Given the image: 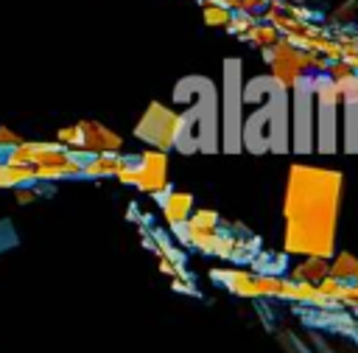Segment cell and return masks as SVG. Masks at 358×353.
I'll list each match as a JSON object with an SVG mask.
<instances>
[{"mask_svg": "<svg viewBox=\"0 0 358 353\" xmlns=\"http://www.w3.org/2000/svg\"><path fill=\"white\" fill-rule=\"evenodd\" d=\"M341 174L310 165H294L285 193V252L296 255H333L336 207Z\"/></svg>", "mask_w": 358, "mask_h": 353, "instance_id": "cell-1", "label": "cell"}, {"mask_svg": "<svg viewBox=\"0 0 358 353\" xmlns=\"http://www.w3.org/2000/svg\"><path fill=\"white\" fill-rule=\"evenodd\" d=\"M115 176L126 185H134L140 191H148V193L159 196V193L168 191V157L159 148L157 151H143L137 165H129L123 160V165L117 168Z\"/></svg>", "mask_w": 358, "mask_h": 353, "instance_id": "cell-2", "label": "cell"}, {"mask_svg": "<svg viewBox=\"0 0 358 353\" xmlns=\"http://www.w3.org/2000/svg\"><path fill=\"white\" fill-rule=\"evenodd\" d=\"M179 129H182V118L173 115L171 109H165L162 104H151L148 112L143 115V120L137 123L134 134L151 146H157L159 151L171 148L179 137Z\"/></svg>", "mask_w": 358, "mask_h": 353, "instance_id": "cell-3", "label": "cell"}, {"mask_svg": "<svg viewBox=\"0 0 358 353\" xmlns=\"http://www.w3.org/2000/svg\"><path fill=\"white\" fill-rule=\"evenodd\" d=\"M81 126V151L87 154H103V151H117L120 148V137L112 134L106 126L95 123V120H78Z\"/></svg>", "mask_w": 358, "mask_h": 353, "instance_id": "cell-4", "label": "cell"}, {"mask_svg": "<svg viewBox=\"0 0 358 353\" xmlns=\"http://www.w3.org/2000/svg\"><path fill=\"white\" fill-rule=\"evenodd\" d=\"M162 202V216L168 224H182L190 219V207H193V196L190 193H176V191H165L157 196Z\"/></svg>", "mask_w": 358, "mask_h": 353, "instance_id": "cell-5", "label": "cell"}, {"mask_svg": "<svg viewBox=\"0 0 358 353\" xmlns=\"http://www.w3.org/2000/svg\"><path fill=\"white\" fill-rule=\"evenodd\" d=\"M120 165H123V160H120L115 151L90 154V160L81 162V174H84V176H115Z\"/></svg>", "mask_w": 358, "mask_h": 353, "instance_id": "cell-6", "label": "cell"}, {"mask_svg": "<svg viewBox=\"0 0 358 353\" xmlns=\"http://www.w3.org/2000/svg\"><path fill=\"white\" fill-rule=\"evenodd\" d=\"M330 275V263H327V258H316V255H308L299 266H294V272H291V280H299V283H310V286H316L322 277H327Z\"/></svg>", "mask_w": 358, "mask_h": 353, "instance_id": "cell-7", "label": "cell"}, {"mask_svg": "<svg viewBox=\"0 0 358 353\" xmlns=\"http://www.w3.org/2000/svg\"><path fill=\"white\" fill-rule=\"evenodd\" d=\"M215 277H221L241 297H257V275H249V272H215Z\"/></svg>", "mask_w": 358, "mask_h": 353, "instance_id": "cell-8", "label": "cell"}, {"mask_svg": "<svg viewBox=\"0 0 358 353\" xmlns=\"http://www.w3.org/2000/svg\"><path fill=\"white\" fill-rule=\"evenodd\" d=\"M330 275L338 277L341 283H344V280H358V258L350 255V252L336 255V261H333V266H330Z\"/></svg>", "mask_w": 358, "mask_h": 353, "instance_id": "cell-9", "label": "cell"}, {"mask_svg": "<svg viewBox=\"0 0 358 353\" xmlns=\"http://www.w3.org/2000/svg\"><path fill=\"white\" fill-rule=\"evenodd\" d=\"M229 20V11L221 3H207L204 6V22L207 25H224Z\"/></svg>", "mask_w": 358, "mask_h": 353, "instance_id": "cell-10", "label": "cell"}, {"mask_svg": "<svg viewBox=\"0 0 358 353\" xmlns=\"http://www.w3.org/2000/svg\"><path fill=\"white\" fill-rule=\"evenodd\" d=\"M249 31H252L249 36H252L255 42H263V45H271V42H277V34H274V28H268V25H260V28L255 25V28H249Z\"/></svg>", "mask_w": 358, "mask_h": 353, "instance_id": "cell-11", "label": "cell"}, {"mask_svg": "<svg viewBox=\"0 0 358 353\" xmlns=\"http://www.w3.org/2000/svg\"><path fill=\"white\" fill-rule=\"evenodd\" d=\"M187 221H193L196 227H215V221H218V216H215V210H196Z\"/></svg>", "mask_w": 358, "mask_h": 353, "instance_id": "cell-12", "label": "cell"}, {"mask_svg": "<svg viewBox=\"0 0 358 353\" xmlns=\"http://www.w3.org/2000/svg\"><path fill=\"white\" fill-rule=\"evenodd\" d=\"M20 143H22V137H20V134H14V132H11V129H6V126L0 129V146H11V148H17Z\"/></svg>", "mask_w": 358, "mask_h": 353, "instance_id": "cell-13", "label": "cell"}, {"mask_svg": "<svg viewBox=\"0 0 358 353\" xmlns=\"http://www.w3.org/2000/svg\"><path fill=\"white\" fill-rule=\"evenodd\" d=\"M36 199V191L31 188V191H22V188H17V202H34Z\"/></svg>", "mask_w": 358, "mask_h": 353, "instance_id": "cell-14", "label": "cell"}]
</instances>
